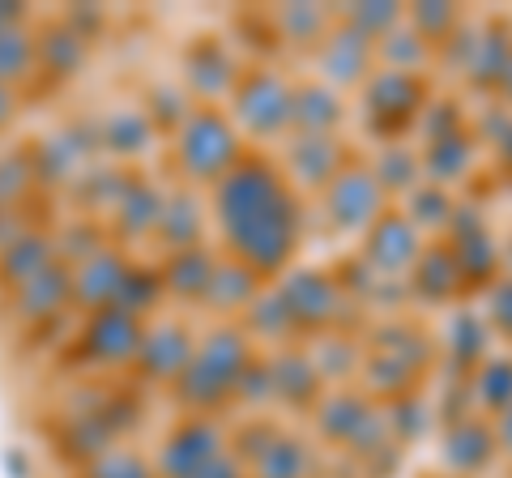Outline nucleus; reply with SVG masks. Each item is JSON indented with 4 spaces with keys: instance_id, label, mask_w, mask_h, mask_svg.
Segmentation results:
<instances>
[{
    "instance_id": "obj_1",
    "label": "nucleus",
    "mask_w": 512,
    "mask_h": 478,
    "mask_svg": "<svg viewBox=\"0 0 512 478\" xmlns=\"http://www.w3.org/2000/svg\"><path fill=\"white\" fill-rule=\"evenodd\" d=\"M218 227L227 231V244L252 274H274L286 265L295 248V201L282 175L265 163H235L218 180Z\"/></svg>"
},
{
    "instance_id": "obj_2",
    "label": "nucleus",
    "mask_w": 512,
    "mask_h": 478,
    "mask_svg": "<svg viewBox=\"0 0 512 478\" xmlns=\"http://www.w3.org/2000/svg\"><path fill=\"white\" fill-rule=\"evenodd\" d=\"M175 158L188 180H222L227 171H235V129L218 111H188L180 124V141H175Z\"/></svg>"
},
{
    "instance_id": "obj_3",
    "label": "nucleus",
    "mask_w": 512,
    "mask_h": 478,
    "mask_svg": "<svg viewBox=\"0 0 512 478\" xmlns=\"http://www.w3.org/2000/svg\"><path fill=\"white\" fill-rule=\"evenodd\" d=\"M244 363H248L244 338H235V333H214V338L192 355V363L180 376L184 380V397H192V402H201V406L218 402V397L239 380Z\"/></svg>"
},
{
    "instance_id": "obj_4",
    "label": "nucleus",
    "mask_w": 512,
    "mask_h": 478,
    "mask_svg": "<svg viewBox=\"0 0 512 478\" xmlns=\"http://www.w3.org/2000/svg\"><path fill=\"white\" fill-rule=\"evenodd\" d=\"M235 116L244 129L261 137H278L295 124V90L278 73H256L235 94Z\"/></svg>"
},
{
    "instance_id": "obj_5",
    "label": "nucleus",
    "mask_w": 512,
    "mask_h": 478,
    "mask_svg": "<svg viewBox=\"0 0 512 478\" xmlns=\"http://www.w3.org/2000/svg\"><path fill=\"white\" fill-rule=\"evenodd\" d=\"M86 346H90V355H99L107 363L137 355V350H141L137 316L128 308H120V304L116 308H99V312H94V321H90V329H86Z\"/></svg>"
},
{
    "instance_id": "obj_6",
    "label": "nucleus",
    "mask_w": 512,
    "mask_h": 478,
    "mask_svg": "<svg viewBox=\"0 0 512 478\" xmlns=\"http://www.w3.org/2000/svg\"><path fill=\"white\" fill-rule=\"evenodd\" d=\"M329 205H333V218L342 227H363L372 222L380 210V180H372V171H342L333 175L329 184Z\"/></svg>"
},
{
    "instance_id": "obj_7",
    "label": "nucleus",
    "mask_w": 512,
    "mask_h": 478,
    "mask_svg": "<svg viewBox=\"0 0 512 478\" xmlns=\"http://www.w3.org/2000/svg\"><path fill=\"white\" fill-rule=\"evenodd\" d=\"M218 432L210 423H188L180 436L171 440V449H167V470L175 478H192V474H201L210 461H218Z\"/></svg>"
},
{
    "instance_id": "obj_8",
    "label": "nucleus",
    "mask_w": 512,
    "mask_h": 478,
    "mask_svg": "<svg viewBox=\"0 0 512 478\" xmlns=\"http://www.w3.org/2000/svg\"><path fill=\"white\" fill-rule=\"evenodd\" d=\"M124 282H128L124 261H120V257H111V252H94V257L82 265L77 291H82L90 304L116 308V304H120V295H124Z\"/></svg>"
},
{
    "instance_id": "obj_9",
    "label": "nucleus",
    "mask_w": 512,
    "mask_h": 478,
    "mask_svg": "<svg viewBox=\"0 0 512 478\" xmlns=\"http://www.w3.org/2000/svg\"><path fill=\"white\" fill-rule=\"evenodd\" d=\"M141 355H146V363L158 355V363L150 368L158 376H184V368L192 363V342H188V333L180 325H163L141 342Z\"/></svg>"
},
{
    "instance_id": "obj_10",
    "label": "nucleus",
    "mask_w": 512,
    "mask_h": 478,
    "mask_svg": "<svg viewBox=\"0 0 512 478\" xmlns=\"http://www.w3.org/2000/svg\"><path fill=\"white\" fill-rule=\"evenodd\" d=\"M333 308V291L320 274H299L286 286V321H320Z\"/></svg>"
},
{
    "instance_id": "obj_11",
    "label": "nucleus",
    "mask_w": 512,
    "mask_h": 478,
    "mask_svg": "<svg viewBox=\"0 0 512 478\" xmlns=\"http://www.w3.org/2000/svg\"><path fill=\"white\" fill-rule=\"evenodd\" d=\"M35 65V43H30L18 26H5L0 30V86L22 77V69Z\"/></svg>"
},
{
    "instance_id": "obj_12",
    "label": "nucleus",
    "mask_w": 512,
    "mask_h": 478,
    "mask_svg": "<svg viewBox=\"0 0 512 478\" xmlns=\"http://www.w3.org/2000/svg\"><path fill=\"white\" fill-rule=\"evenodd\" d=\"M359 39H363V30H359V35L325 39V73L329 77H342V82H350V77L359 73V65H363V43Z\"/></svg>"
},
{
    "instance_id": "obj_13",
    "label": "nucleus",
    "mask_w": 512,
    "mask_h": 478,
    "mask_svg": "<svg viewBox=\"0 0 512 478\" xmlns=\"http://www.w3.org/2000/svg\"><path fill=\"white\" fill-rule=\"evenodd\" d=\"M94 474H99V478H150L146 474V461L133 457V453H111V457H103Z\"/></svg>"
},
{
    "instance_id": "obj_14",
    "label": "nucleus",
    "mask_w": 512,
    "mask_h": 478,
    "mask_svg": "<svg viewBox=\"0 0 512 478\" xmlns=\"http://www.w3.org/2000/svg\"><path fill=\"white\" fill-rule=\"evenodd\" d=\"M491 321L500 325L504 333H512V282H504L500 291H495V304H491Z\"/></svg>"
},
{
    "instance_id": "obj_15",
    "label": "nucleus",
    "mask_w": 512,
    "mask_h": 478,
    "mask_svg": "<svg viewBox=\"0 0 512 478\" xmlns=\"http://www.w3.org/2000/svg\"><path fill=\"white\" fill-rule=\"evenodd\" d=\"M9 116H13V94L9 86H0V124H9Z\"/></svg>"
}]
</instances>
